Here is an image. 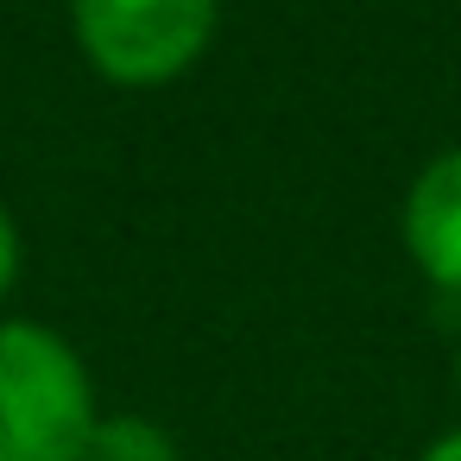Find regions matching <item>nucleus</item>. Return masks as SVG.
<instances>
[{"instance_id":"1","label":"nucleus","mask_w":461,"mask_h":461,"mask_svg":"<svg viewBox=\"0 0 461 461\" xmlns=\"http://www.w3.org/2000/svg\"><path fill=\"white\" fill-rule=\"evenodd\" d=\"M95 417V373L77 341L32 316H0V461H83Z\"/></svg>"},{"instance_id":"2","label":"nucleus","mask_w":461,"mask_h":461,"mask_svg":"<svg viewBox=\"0 0 461 461\" xmlns=\"http://www.w3.org/2000/svg\"><path fill=\"white\" fill-rule=\"evenodd\" d=\"M221 0H70V39L114 89L177 83L215 39Z\"/></svg>"},{"instance_id":"3","label":"nucleus","mask_w":461,"mask_h":461,"mask_svg":"<svg viewBox=\"0 0 461 461\" xmlns=\"http://www.w3.org/2000/svg\"><path fill=\"white\" fill-rule=\"evenodd\" d=\"M398 247L436 291L461 297V146H442L411 177L398 203Z\"/></svg>"},{"instance_id":"4","label":"nucleus","mask_w":461,"mask_h":461,"mask_svg":"<svg viewBox=\"0 0 461 461\" xmlns=\"http://www.w3.org/2000/svg\"><path fill=\"white\" fill-rule=\"evenodd\" d=\"M83 461H184L177 436L158 423V417H140V411H102L89 442H83Z\"/></svg>"},{"instance_id":"5","label":"nucleus","mask_w":461,"mask_h":461,"mask_svg":"<svg viewBox=\"0 0 461 461\" xmlns=\"http://www.w3.org/2000/svg\"><path fill=\"white\" fill-rule=\"evenodd\" d=\"M20 259H26V247H20V221L0 209V303H7V291L20 285Z\"/></svg>"},{"instance_id":"6","label":"nucleus","mask_w":461,"mask_h":461,"mask_svg":"<svg viewBox=\"0 0 461 461\" xmlns=\"http://www.w3.org/2000/svg\"><path fill=\"white\" fill-rule=\"evenodd\" d=\"M417 461H461V423H455V429H442V436H436Z\"/></svg>"},{"instance_id":"7","label":"nucleus","mask_w":461,"mask_h":461,"mask_svg":"<svg viewBox=\"0 0 461 461\" xmlns=\"http://www.w3.org/2000/svg\"><path fill=\"white\" fill-rule=\"evenodd\" d=\"M455 379H461V341H455Z\"/></svg>"}]
</instances>
